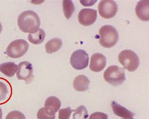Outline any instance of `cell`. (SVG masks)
<instances>
[{"label":"cell","mask_w":149,"mask_h":119,"mask_svg":"<svg viewBox=\"0 0 149 119\" xmlns=\"http://www.w3.org/2000/svg\"><path fill=\"white\" fill-rule=\"evenodd\" d=\"M2 29H3V27H2L1 24L0 22V33H1Z\"/></svg>","instance_id":"obj_27"},{"label":"cell","mask_w":149,"mask_h":119,"mask_svg":"<svg viewBox=\"0 0 149 119\" xmlns=\"http://www.w3.org/2000/svg\"><path fill=\"white\" fill-rule=\"evenodd\" d=\"M118 60L125 69L130 72L136 71L140 64L139 57L136 53L130 50H125L120 53Z\"/></svg>","instance_id":"obj_4"},{"label":"cell","mask_w":149,"mask_h":119,"mask_svg":"<svg viewBox=\"0 0 149 119\" xmlns=\"http://www.w3.org/2000/svg\"><path fill=\"white\" fill-rule=\"evenodd\" d=\"M63 6L64 15L67 19H69L75 10L74 3L70 0H64Z\"/></svg>","instance_id":"obj_18"},{"label":"cell","mask_w":149,"mask_h":119,"mask_svg":"<svg viewBox=\"0 0 149 119\" xmlns=\"http://www.w3.org/2000/svg\"><path fill=\"white\" fill-rule=\"evenodd\" d=\"M149 1H140L138 2L135 8L136 15L139 19L143 21L149 20Z\"/></svg>","instance_id":"obj_11"},{"label":"cell","mask_w":149,"mask_h":119,"mask_svg":"<svg viewBox=\"0 0 149 119\" xmlns=\"http://www.w3.org/2000/svg\"><path fill=\"white\" fill-rule=\"evenodd\" d=\"M97 1H80L81 4L85 6H92Z\"/></svg>","instance_id":"obj_25"},{"label":"cell","mask_w":149,"mask_h":119,"mask_svg":"<svg viewBox=\"0 0 149 119\" xmlns=\"http://www.w3.org/2000/svg\"><path fill=\"white\" fill-rule=\"evenodd\" d=\"M106 58L103 55L97 53L91 57L90 68L93 72H100L103 70L106 64Z\"/></svg>","instance_id":"obj_10"},{"label":"cell","mask_w":149,"mask_h":119,"mask_svg":"<svg viewBox=\"0 0 149 119\" xmlns=\"http://www.w3.org/2000/svg\"><path fill=\"white\" fill-rule=\"evenodd\" d=\"M90 81L84 75H79L74 79L73 82V86L74 89L78 91H86L89 89Z\"/></svg>","instance_id":"obj_12"},{"label":"cell","mask_w":149,"mask_h":119,"mask_svg":"<svg viewBox=\"0 0 149 119\" xmlns=\"http://www.w3.org/2000/svg\"><path fill=\"white\" fill-rule=\"evenodd\" d=\"M19 69V66L15 63L8 62L0 64V71L8 77L15 75Z\"/></svg>","instance_id":"obj_14"},{"label":"cell","mask_w":149,"mask_h":119,"mask_svg":"<svg viewBox=\"0 0 149 119\" xmlns=\"http://www.w3.org/2000/svg\"><path fill=\"white\" fill-rule=\"evenodd\" d=\"M111 107L114 113L120 117L126 118H131L135 116V113L118 104L116 101L112 102Z\"/></svg>","instance_id":"obj_13"},{"label":"cell","mask_w":149,"mask_h":119,"mask_svg":"<svg viewBox=\"0 0 149 119\" xmlns=\"http://www.w3.org/2000/svg\"><path fill=\"white\" fill-rule=\"evenodd\" d=\"M5 119H26V117L21 112L15 110L10 112Z\"/></svg>","instance_id":"obj_22"},{"label":"cell","mask_w":149,"mask_h":119,"mask_svg":"<svg viewBox=\"0 0 149 119\" xmlns=\"http://www.w3.org/2000/svg\"><path fill=\"white\" fill-rule=\"evenodd\" d=\"M45 33L42 29H39L35 33H29L28 39L29 42L34 45L41 44L44 41Z\"/></svg>","instance_id":"obj_16"},{"label":"cell","mask_w":149,"mask_h":119,"mask_svg":"<svg viewBox=\"0 0 149 119\" xmlns=\"http://www.w3.org/2000/svg\"><path fill=\"white\" fill-rule=\"evenodd\" d=\"M63 42L61 39L55 38L48 41L45 44V49L47 53L52 54L56 52L61 48Z\"/></svg>","instance_id":"obj_15"},{"label":"cell","mask_w":149,"mask_h":119,"mask_svg":"<svg viewBox=\"0 0 149 119\" xmlns=\"http://www.w3.org/2000/svg\"><path fill=\"white\" fill-rule=\"evenodd\" d=\"M18 24L19 29L24 33H35L40 28V20L34 11H25L18 16Z\"/></svg>","instance_id":"obj_1"},{"label":"cell","mask_w":149,"mask_h":119,"mask_svg":"<svg viewBox=\"0 0 149 119\" xmlns=\"http://www.w3.org/2000/svg\"><path fill=\"white\" fill-rule=\"evenodd\" d=\"M18 65L19 69L16 73L18 80H24L26 82L32 81L33 77L32 64L28 61H24L19 63Z\"/></svg>","instance_id":"obj_9"},{"label":"cell","mask_w":149,"mask_h":119,"mask_svg":"<svg viewBox=\"0 0 149 119\" xmlns=\"http://www.w3.org/2000/svg\"><path fill=\"white\" fill-rule=\"evenodd\" d=\"M61 105V102L60 100L55 96L48 97L45 103V107L52 108L55 112H57L58 110L60 109Z\"/></svg>","instance_id":"obj_19"},{"label":"cell","mask_w":149,"mask_h":119,"mask_svg":"<svg viewBox=\"0 0 149 119\" xmlns=\"http://www.w3.org/2000/svg\"><path fill=\"white\" fill-rule=\"evenodd\" d=\"M88 54L84 50L75 51L70 57V63L76 70H81L88 67L89 64Z\"/></svg>","instance_id":"obj_6"},{"label":"cell","mask_w":149,"mask_h":119,"mask_svg":"<svg viewBox=\"0 0 149 119\" xmlns=\"http://www.w3.org/2000/svg\"><path fill=\"white\" fill-rule=\"evenodd\" d=\"M2 117H3V112H2L1 109L0 107V119H2Z\"/></svg>","instance_id":"obj_26"},{"label":"cell","mask_w":149,"mask_h":119,"mask_svg":"<svg viewBox=\"0 0 149 119\" xmlns=\"http://www.w3.org/2000/svg\"><path fill=\"white\" fill-rule=\"evenodd\" d=\"M38 119H55V112L50 107L41 108L37 113Z\"/></svg>","instance_id":"obj_17"},{"label":"cell","mask_w":149,"mask_h":119,"mask_svg":"<svg viewBox=\"0 0 149 119\" xmlns=\"http://www.w3.org/2000/svg\"><path fill=\"white\" fill-rule=\"evenodd\" d=\"M98 8L101 17L105 19L113 18L118 10V5L116 2L111 0L101 1Z\"/></svg>","instance_id":"obj_7"},{"label":"cell","mask_w":149,"mask_h":119,"mask_svg":"<svg viewBox=\"0 0 149 119\" xmlns=\"http://www.w3.org/2000/svg\"><path fill=\"white\" fill-rule=\"evenodd\" d=\"M73 114V119H87L89 115L85 107L81 105L77 108Z\"/></svg>","instance_id":"obj_20"},{"label":"cell","mask_w":149,"mask_h":119,"mask_svg":"<svg viewBox=\"0 0 149 119\" xmlns=\"http://www.w3.org/2000/svg\"><path fill=\"white\" fill-rule=\"evenodd\" d=\"M97 18V11L91 8L81 10L78 15V20L83 26H90L94 24Z\"/></svg>","instance_id":"obj_8"},{"label":"cell","mask_w":149,"mask_h":119,"mask_svg":"<svg viewBox=\"0 0 149 119\" xmlns=\"http://www.w3.org/2000/svg\"><path fill=\"white\" fill-rule=\"evenodd\" d=\"M8 93L7 86L3 82H0V101L4 100Z\"/></svg>","instance_id":"obj_23"},{"label":"cell","mask_w":149,"mask_h":119,"mask_svg":"<svg viewBox=\"0 0 149 119\" xmlns=\"http://www.w3.org/2000/svg\"><path fill=\"white\" fill-rule=\"evenodd\" d=\"M121 119H134L133 118H126Z\"/></svg>","instance_id":"obj_28"},{"label":"cell","mask_w":149,"mask_h":119,"mask_svg":"<svg viewBox=\"0 0 149 119\" xmlns=\"http://www.w3.org/2000/svg\"><path fill=\"white\" fill-rule=\"evenodd\" d=\"M89 119H108V116L103 112H95L90 116Z\"/></svg>","instance_id":"obj_24"},{"label":"cell","mask_w":149,"mask_h":119,"mask_svg":"<svg viewBox=\"0 0 149 119\" xmlns=\"http://www.w3.org/2000/svg\"><path fill=\"white\" fill-rule=\"evenodd\" d=\"M29 47V44L26 41L22 39L16 40L8 46L6 53L11 58H20L25 55Z\"/></svg>","instance_id":"obj_5"},{"label":"cell","mask_w":149,"mask_h":119,"mask_svg":"<svg viewBox=\"0 0 149 119\" xmlns=\"http://www.w3.org/2000/svg\"><path fill=\"white\" fill-rule=\"evenodd\" d=\"M104 80L113 86H118L126 80L125 70L124 68L113 65L108 67L103 74Z\"/></svg>","instance_id":"obj_3"},{"label":"cell","mask_w":149,"mask_h":119,"mask_svg":"<svg viewBox=\"0 0 149 119\" xmlns=\"http://www.w3.org/2000/svg\"><path fill=\"white\" fill-rule=\"evenodd\" d=\"M100 38V44L103 47L110 48L117 44L119 39L118 31L115 27L111 25H105L99 30Z\"/></svg>","instance_id":"obj_2"},{"label":"cell","mask_w":149,"mask_h":119,"mask_svg":"<svg viewBox=\"0 0 149 119\" xmlns=\"http://www.w3.org/2000/svg\"><path fill=\"white\" fill-rule=\"evenodd\" d=\"M74 111V110H72L69 107L60 109L58 111V119H69L72 112Z\"/></svg>","instance_id":"obj_21"}]
</instances>
